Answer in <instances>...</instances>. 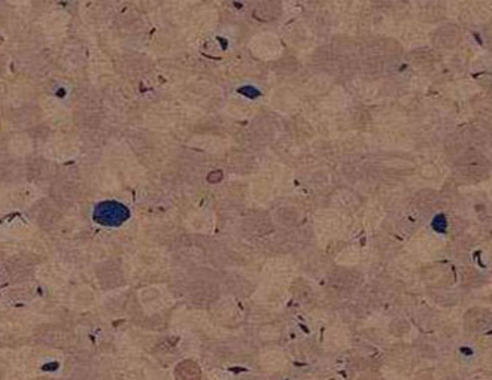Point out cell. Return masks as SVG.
Listing matches in <instances>:
<instances>
[{
	"label": "cell",
	"mask_w": 492,
	"mask_h": 380,
	"mask_svg": "<svg viewBox=\"0 0 492 380\" xmlns=\"http://www.w3.org/2000/svg\"><path fill=\"white\" fill-rule=\"evenodd\" d=\"M176 377L178 380H198L200 370L193 364H184L176 368Z\"/></svg>",
	"instance_id": "obj_2"
},
{
	"label": "cell",
	"mask_w": 492,
	"mask_h": 380,
	"mask_svg": "<svg viewBox=\"0 0 492 380\" xmlns=\"http://www.w3.org/2000/svg\"><path fill=\"white\" fill-rule=\"evenodd\" d=\"M128 216V211L117 201H105L96 208L94 218L105 225H117Z\"/></svg>",
	"instance_id": "obj_1"
}]
</instances>
